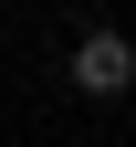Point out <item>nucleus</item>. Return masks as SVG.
Wrapping results in <instances>:
<instances>
[{
	"instance_id": "1",
	"label": "nucleus",
	"mask_w": 136,
	"mask_h": 147,
	"mask_svg": "<svg viewBox=\"0 0 136 147\" xmlns=\"http://www.w3.org/2000/svg\"><path fill=\"white\" fill-rule=\"evenodd\" d=\"M63 74L84 84L94 105H115V95H136V42L105 21V32H84V42H73V63H63Z\"/></svg>"
}]
</instances>
